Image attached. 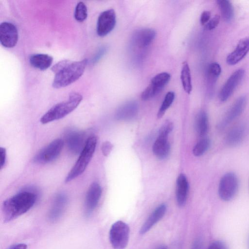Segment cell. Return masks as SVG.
I'll return each mask as SVG.
<instances>
[{
  "label": "cell",
  "instance_id": "6da1fadb",
  "mask_svg": "<svg viewBox=\"0 0 249 249\" xmlns=\"http://www.w3.org/2000/svg\"><path fill=\"white\" fill-rule=\"evenodd\" d=\"M37 199L36 192L23 190L5 200L2 205L4 221L9 222L28 211Z\"/></svg>",
  "mask_w": 249,
  "mask_h": 249
},
{
  "label": "cell",
  "instance_id": "7a4b0ae2",
  "mask_svg": "<svg viewBox=\"0 0 249 249\" xmlns=\"http://www.w3.org/2000/svg\"><path fill=\"white\" fill-rule=\"evenodd\" d=\"M87 63V59L78 61L68 60L66 65L55 73L52 86L59 89L74 82L83 74Z\"/></svg>",
  "mask_w": 249,
  "mask_h": 249
},
{
  "label": "cell",
  "instance_id": "3957f363",
  "mask_svg": "<svg viewBox=\"0 0 249 249\" xmlns=\"http://www.w3.org/2000/svg\"><path fill=\"white\" fill-rule=\"evenodd\" d=\"M82 98L79 93H71L67 100L55 105L48 110L40 118V122L45 124L63 118L78 106Z\"/></svg>",
  "mask_w": 249,
  "mask_h": 249
},
{
  "label": "cell",
  "instance_id": "277c9868",
  "mask_svg": "<svg viewBox=\"0 0 249 249\" xmlns=\"http://www.w3.org/2000/svg\"><path fill=\"white\" fill-rule=\"evenodd\" d=\"M97 144V138L91 136L87 139L84 148L75 164L66 177L68 182L81 175L86 170L93 155Z\"/></svg>",
  "mask_w": 249,
  "mask_h": 249
},
{
  "label": "cell",
  "instance_id": "5b68a950",
  "mask_svg": "<svg viewBox=\"0 0 249 249\" xmlns=\"http://www.w3.org/2000/svg\"><path fill=\"white\" fill-rule=\"evenodd\" d=\"M109 240L114 249H124L129 237V228L124 222L118 221L112 224L109 231Z\"/></svg>",
  "mask_w": 249,
  "mask_h": 249
},
{
  "label": "cell",
  "instance_id": "8992f818",
  "mask_svg": "<svg viewBox=\"0 0 249 249\" xmlns=\"http://www.w3.org/2000/svg\"><path fill=\"white\" fill-rule=\"evenodd\" d=\"M173 128L171 122H166L160 128L158 137L153 145V152L160 159L166 158L170 151L168 136Z\"/></svg>",
  "mask_w": 249,
  "mask_h": 249
},
{
  "label": "cell",
  "instance_id": "52a82bcc",
  "mask_svg": "<svg viewBox=\"0 0 249 249\" xmlns=\"http://www.w3.org/2000/svg\"><path fill=\"white\" fill-rule=\"evenodd\" d=\"M238 188V180L233 173L225 174L221 178L218 187V195L224 201H229L236 195Z\"/></svg>",
  "mask_w": 249,
  "mask_h": 249
},
{
  "label": "cell",
  "instance_id": "ba28073f",
  "mask_svg": "<svg viewBox=\"0 0 249 249\" xmlns=\"http://www.w3.org/2000/svg\"><path fill=\"white\" fill-rule=\"evenodd\" d=\"M64 145V141L57 139L41 149L34 158V161L45 164L56 159L60 154Z\"/></svg>",
  "mask_w": 249,
  "mask_h": 249
},
{
  "label": "cell",
  "instance_id": "9c48e42d",
  "mask_svg": "<svg viewBox=\"0 0 249 249\" xmlns=\"http://www.w3.org/2000/svg\"><path fill=\"white\" fill-rule=\"evenodd\" d=\"M116 23V14L113 9L103 11L98 18L96 28L97 35L101 37L107 36L114 29Z\"/></svg>",
  "mask_w": 249,
  "mask_h": 249
},
{
  "label": "cell",
  "instance_id": "30bf717a",
  "mask_svg": "<svg viewBox=\"0 0 249 249\" xmlns=\"http://www.w3.org/2000/svg\"><path fill=\"white\" fill-rule=\"evenodd\" d=\"M18 38V34L16 26L9 22H3L0 25V42L5 48L15 47Z\"/></svg>",
  "mask_w": 249,
  "mask_h": 249
},
{
  "label": "cell",
  "instance_id": "8fae6325",
  "mask_svg": "<svg viewBox=\"0 0 249 249\" xmlns=\"http://www.w3.org/2000/svg\"><path fill=\"white\" fill-rule=\"evenodd\" d=\"M245 71L240 69L234 71L222 87L219 95L221 101H227L243 80Z\"/></svg>",
  "mask_w": 249,
  "mask_h": 249
},
{
  "label": "cell",
  "instance_id": "7c38bea8",
  "mask_svg": "<svg viewBox=\"0 0 249 249\" xmlns=\"http://www.w3.org/2000/svg\"><path fill=\"white\" fill-rule=\"evenodd\" d=\"M86 141L85 133L79 130L70 129L65 134V142L67 147L74 154L81 152Z\"/></svg>",
  "mask_w": 249,
  "mask_h": 249
},
{
  "label": "cell",
  "instance_id": "4fadbf2b",
  "mask_svg": "<svg viewBox=\"0 0 249 249\" xmlns=\"http://www.w3.org/2000/svg\"><path fill=\"white\" fill-rule=\"evenodd\" d=\"M102 189L97 182L92 183L89 186L85 197L84 212L86 216H89L96 208L100 199Z\"/></svg>",
  "mask_w": 249,
  "mask_h": 249
},
{
  "label": "cell",
  "instance_id": "5bb4252c",
  "mask_svg": "<svg viewBox=\"0 0 249 249\" xmlns=\"http://www.w3.org/2000/svg\"><path fill=\"white\" fill-rule=\"evenodd\" d=\"M247 103L245 96L239 97L226 113L222 120L218 124V128L223 129L231 122L238 117L243 111Z\"/></svg>",
  "mask_w": 249,
  "mask_h": 249
},
{
  "label": "cell",
  "instance_id": "9a60e30c",
  "mask_svg": "<svg viewBox=\"0 0 249 249\" xmlns=\"http://www.w3.org/2000/svg\"><path fill=\"white\" fill-rule=\"evenodd\" d=\"M156 35L151 28H142L134 32L132 37L133 45L139 49H144L152 43Z\"/></svg>",
  "mask_w": 249,
  "mask_h": 249
},
{
  "label": "cell",
  "instance_id": "2e32d148",
  "mask_svg": "<svg viewBox=\"0 0 249 249\" xmlns=\"http://www.w3.org/2000/svg\"><path fill=\"white\" fill-rule=\"evenodd\" d=\"M249 52V36L242 39L236 47L230 53L226 59L230 65H234L243 59Z\"/></svg>",
  "mask_w": 249,
  "mask_h": 249
},
{
  "label": "cell",
  "instance_id": "e0dca14e",
  "mask_svg": "<svg viewBox=\"0 0 249 249\" xmlns=\"http://www.w3.org/2000/svg\"><path fill=\"white\" fill-rule=\"evenodd\" d=\"M67 197L63 193L57 194L48 214L49 219L52 222L57 221L62 216L66 204Z\"/></svg>",
  "mask_w": 249,
  "mask_h": 249
},
{
  "label": "cell",
  "instance_id": "ac0fdd59",
  "mask_svg": "<svg viewBox=\"0 0 249 249\" xmlns=\"http://www.w3.org/2000/svg\"><path fill=\"white\" fill-rule=\"evenodd\" d=\"M166 211V206L164 204H161L157 207L142 225L140 231V233L143 234L148 231L163 217Z\"/></svg>",
  "mask_w": 249,
  "mask_h": 249
},
{
  "label": "cell",
  "instance_id": "d6986e66",
  "mask_svg": "<svg viewBox=\"0 0 249 249\" xmlns=\"http://www.w3.org/2000/svg\"><path fill=\"white\" fill-rule=\"evenodd\" d=\"M176 185L177 202L178 206H183L186 202L189 191L188 182L184 174H181L178 176Z\"/></svg>",
  "mask_w": 249,
  "mask_h": 249
},
{
  "label": "cell",
  "instance_id": "ffe728a7",
  "mask_svg": "<svg viewBox=\"0 0 249 249\" xmlns=\"http://www.w3.org/2000/svg\"><path fill=\"white\" fill-rule=\"evenodd\" d=\"M246 133L245 125L238 124L233 127L227 134L225 142L230 146L238 145L243 140Z\"/></svg>",
  "mask_w": 249,
  "mask_h": 249
},
{
  "label": "cell",
  "instance_id": "44dd1931",
  "mask_svg": "<svg viewBox=\"0 0 249 249\" xmlns=\"http://www.w3.org/2000/svg\"><path fill=\"white\" fill-rule=\"evenodd\" d=\"M138 106L134 101L128 102L121 106L117 110L116 118L119 120H127L134 118L137 114Z\"/></svg>",
  "mask_w": 249,
  "mask_h": 249
},
{
  "label": "cell",
  "instance_id": "7402d4cb",
  "mask_svg": "<svg viewBox=\"0 0 249 249\" xmlns=\"http://www.w3.org/2000/svg\"><path fill=\"white\" fill-rule=\"evenodd\" d=\"M53 61V57L52 56L44 53L33 54L29 58L31 65L41 71L48 69Z\"/></svg>",
  "mask_w": 249,
  "mask_h": 249
},
{
  "label": "cell",
  "instance_id": "603a6c76",
  "mask_svg": "<svg viewBox=\"0 0 249 249\" xmlns=\"http://www.w3.org/2000/svg\"><path fill=\"white\" fill-rule=\"evenodd\" d=\"M209 128L208 118L207 113L200 111L196 115L195 119V128L200 136H204L208 132Z\"/></svg>",
  "mask_w": 249,
  "mask_h": 249
},
{
  "label": "cell",
  "instance_id": "cb8c5ba5",
  "mask_svg": "<svg viewBox=\"0 0 249 249\" xmlns=\"http://www.w3.org/2000/svg\"><path fill=\"white\" fill-rule=\"evenodd\" d=\"M180 78L182 86L185 91L190 94L192 89L190 69L187 62H184L182 65Z\"/></svg>",
  "mask_w": 249,
  "mask_h": 249
},
{
  "label": "cell",
  "instance_id": "d4e9b609",
  "mask_svg": "<svg viewBox=\"0 0 249 249\" xmlns=\"http://www.w3.org/2000/svg\"><path fill=\"white\" fill-rule=\"evenodd\" d=\"M217 3L223 19L227 21H231L234 16V10L231 2L228 0H218Z\"/></svg>",
  "mask_w": 249,
  "mask_h": 249
},
{
  "label": "cell",
  "instance_id": "484cf974",
  "mask_svg": "<svg viewBox=\"0 0 249 249\" xmlns=\"http://www.w3.org/2000/svg\"><path fill=\"white\" fill-rule=\"evenodd\" d=\"M175 97V94L173 91H169L166 93L157 113V117L158 118H160L163 116L166 111L173 102Z\"/></svg>",
  "mask_w": 249,
  "mask_h": 249
},
{
  "label": "cell",
  "instance_id": "4316f807",
  "mask_svg": "<svg viewBox=\"0 0 249 249\" xmlns=\"http://www.w3.org/2000/svg\"><path fill=\"white\" fill-rule=\"evenodd\" d=\"M210 146V141L208 138H204L198 141L195 145L193 152L195 156L199 157L204 154Z\"/></svg>",
  "mask_w": 249,
  "mask_h": 249
},
{
  "label": "cell",
  "instance_id": "83f0119b",
  "mask_svg": "<svg viewBox=\"0 0 249 249\" xmlns=\"http://www.w3.org/2000/svg\"><path fill=\"white\" fill-rule=\"evenodd\" d=\"M170 79V75L166 72L157 74L151 80V83L162 89L168 83Z\"/></svg>",
  "mask_w": 249,
  "mask_h": 249
},
{
  "label": "cell",
  "instance_id": "f1b7e54d",
  "mask_svg": "<svg viewBox=\"0 0 249 249\" xmlns=\"http://www.w3.org/2000/svg\"><path fill=\"white\" fill-rule=\"evenodd\" d=\"M75 19L79 22H83L86 19L88 13L87 7L85 3L83 1L77 3L74 14Z\"/></svg>",
  "mask_w": 249,
  "mask_h": 249
},
{
  "label": "cell",
  "instance_id": "f546056e",
  "mask_svg": "<svg viewBox=\"0 0 249 249\" xmlns=\"http://www.w3.org/2000/svg\"><path fill=\"white\" fill-rule=\"evenodd\" d=\"M162 89L150 83L141 94V99L146 101L157 95Z\"/></svg>",
  "mask_w": 249,
  "mask_h": 249
},
{
  "label": "cell",
  "instance_id": "4dcf8cb0",
  "mask_svg": "<svg viewBox=\"0 0 249 249\" xmlns=\"http://www.w3.org/2000/svg\"><path fill=\"white\" fill-rule=\"evenodd\" d=\"M220 16L216 15L211 18L208 23L205 25V27L207 30H212L214 29L218 25L220 21Z\"/></svg>",
  "mask_w": 249,
  "mask_h": 249
},
{
  "label": "cell",
  "instance_id": "1f68e13d",
  "mask_svg": "<svg viewBox=\"0 0 249 249\" xmlns=\"http://www.w3.org/2000/svg\"><path fill=\"white\" fill-rule=\"evenodd\" d=\"M113 148V145L109 142H104L102 145L101 150L103 154L105 156H108Z\"/></svg>",
  "mask_w": 249,
  "mask_h": 249
},
{
  "label": "cell",
  "instance_id": "d6a6232c",
  "mask_svg": "<svg viewBox=\"0 0 249 249\" xmlns=\"http://www.w3.org/2000/svg\"><path fill=\"white\" fill-rule=\"evenodd\" d=\"M208 249H228V248L223 242L215 241L210 244Z\"/></svg>",
  "mask_w": 249,
  "mask_h": 249
},
{
  "label": "cell",
  "instance_id": "836d02e7",
  "mask_svg": "<svg viewBox=\"0 0 249 249\" xmlns=\"http://www.w3.org/2000/svg\"><path fill=\"white\" fill-rule=\"evenodd\" d=\"M211 12L209 11H203L200 16V21L202 25H206L210 20Z\"/></svg>",
  "mask_w": 249,
  "mask_h": 249
},
{
  "label": "cell",
  "instance_id": "e575fe53",
  "mask_svg": "<svg viewBox=\"0 0 249 249\" xmlns=\"http://www.w3.org/2000/svg\"><path fill=\"white\" fill-rule=\"evenodd\" d=\"M0 169H2L5 164L6 159V151L5 148L0 147Z\"/></svg>",
  "mask_w": 249,
  "mask_h": 249
},
{
  "label": "cell",
  "instance_id": "d590c367",
  "mask_svg": "<svg viewBox=\"0 0 249 249\" xmlns=\"http://www.w3.org/2000/svg\"><path fill=\"white\" fill-rule=\"evenodd\" d=\"M107 48L105 46L101 48L93 59V62H97L105 53Z\"/></svg>",
  "mask_w": 249,
  "mask_h": 249
},
{
  "label": "cell",
  "instance_id": "8d00e7d4",
  "mask_svg": "<svg viewBox=\"0 0 249 249\" xmlns=\"http://www.w3.org/2000/svg\"><path fill=\"white\" fill-rule=\"evenodd\" d=\"M27 246L23 243L17 244L10 247L8 249H27Z\"/></svg>",
  "mask_w": 249,
  "mask_h": 249
},
{
  "label": "cell",
  "instance_id": "74e56055",
  "mask_svg": "<svg viewBox=\"0 0 249 249\" xmlns=\"http://www.w3.org/2000/svg\"><path fill=\"white\" fill-rule=\"evenodd\" d=\"M191 249H202V244L200 240H196L192 245Z\"/></svg>",
  "mask_w": 249,
  "mask_h": 249
},
{
  "label": "cell",
  "instance_id": "f35d334b",
  "mask_svg": "<svg viewBox=\"0 0 249 249\" xmlns=\"http://www.w3.org/2000/svg\"><path fill=\"white\" fill-rule=\"evenodd\" d=\"M155 249H168L167 247L165 245H160L157 247Z\"/></svg>",
  "mask_w": 249,
  "mask_h": 249
}]
</instances>
